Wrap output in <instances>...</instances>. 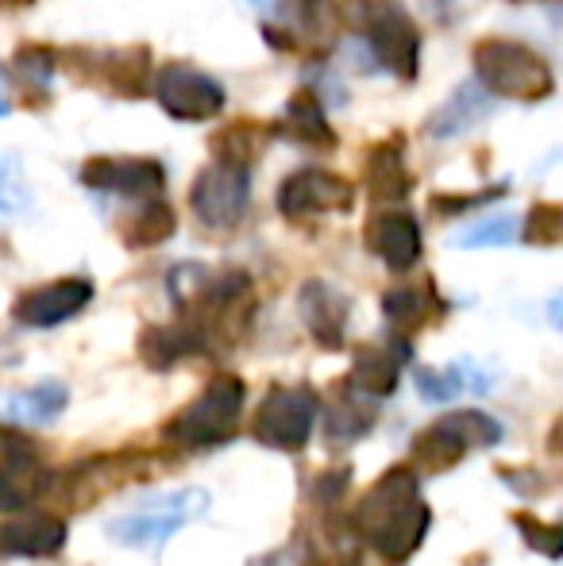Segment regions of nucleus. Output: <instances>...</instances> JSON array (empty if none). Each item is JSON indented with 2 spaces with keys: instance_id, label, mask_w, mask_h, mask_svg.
Masks as SVG:
<instances>
[{
  "instance_id": "39448f33",
  "label": "nucleus",
  "mask_w": 563,
  "mask_h": 566,
  "mask_svg": "<svg viewBox=\"0 0 563 566\" xmlns=\"http://www.w3.org/2000/svg\"><path fill=\"white\" fill-rule=\"evenodd\" d=\"M502 443V424L479 409H459L448 417H436L425 424L409 443V467L417 474H448L451 467L467 459L471 451Z\"/></svg>"
},
{
  "instance_id": "4be33fe9",
  "label": "nucleus",
  "mask_w": 563,
  "mask_h": 566,
  "mask_svg": "<svg viewBox=\"0 0 563 566\" xmlns=\"http://www.w3.org/2000/svg\"><path fill=\"white\" fill-rule=\"evenodd\" d=\"M59 74V51L46 43H23L15 46L12 62H8V82L20 90L28 108L51 105V82Z\"/></svg>"
},
{
  "instance_id": "58836bf2",
  "label": "nucleus",
  "mask_w": 563,
  "mask_h": 566,
  "mask_svg": "<svg viewBox=\"0 0 563 566\" xmlns=\"http://www.w3.org/2000/svg\"><path fill=\"white\" fill-rule=\"evenodd\" d=\"M544 4H556V0H544Z\"/></svg>"
},
{
  "instance_id": "ddd939ff",
  "label": "nucleus",
  "mask_w": 563,
  "mask_h": 566,
  "mask_svg": "<svg viewBox=\"0 0 563 566\" xmlns=\"http://www.w3.org/2000/svg\"><path fill=\"white\" fill-rule=\"evenodd\" d=\"M51 482L43 448L20 428L0 424V513L31 505Z\"/></svg>"
},
{
  "instance_id": "bb28decb",
  "label": "nucleus",
  "mask_w": 563,
  "mask_h": 566,
  "mask_svg": "<svg viewBox=\"0 0 563 566\" xmlns=\"http://www.w3.org/2000/svg\"><path fill=\"white\" fill-rule=\"evenodd\" d=\"M487 113H490V93L482 90L479 82L475 85L467 82L451 93L448 105H444L440 113H432V119H428V135H432V139H456V135H463L467 127H475Z\"/></svg>"
},
{
  "instance_id": "0eeeda50",
  "label": "nucleus",
  "mask_w": 563,
  "mask_h": 566,
  "mask_svg": "<svg viewBox=\"0 0 563 566\" xmlns=\"http://www.w3.org/2000/svg\"><path fill=\"white\" fill-rule=\"evenodd\" d=\"M59 66H66L82 85L105 90L121 101H139L150 90L155 77V59L147 46H70L66 54H59Z\"/></svg>"
},
{
  "instance_id": "c85d7f7f",
  "label": "nucleus",
  "mask_w": 563,
  "mask_h": 566,
  "mask_svg": "<svg viewBox=\"0 0 563 566\" xmlns=\"http://www.w3.org/2000/svg\"><path fill=\"white\" fill-rule=\"evenodd\" d=\"M70 394L62 381H39V386L23 389L20 397L12 401V412H20L23 420H39V424H46V420L62 417V409H66Z\"/></svg>"
},
{
  "instance_id": "1a4fd4ad",
  "label": "nucleus",
  "mask_w": 563,
  "mask_h": 566,
  "mask_svg": "<svg viewBox=\"0 0 563 566\" xmlns=\"http://www.w3.org/2000/svg\"><path fill=\"white\" fill-rule=\"evenodd\" d=\"M251 205V170L232 163H212L194 178L189 209L209 231H236Z\"/></svg>"
},
{
  "instance_id": "9d476101",
  "label": "nucleus",
  "mask_w": 563,
  "mask_h": 566,
  "mask_svg": "<svg viewBox=\"0 0 563 566\" xmlns=\"http://www.w3.org/2000/svg\"><path fill=\"white\" fill-rule=\"evenodd\" d=\"M150 90H155V101L170 119L178 124H205V119H217L225 113V85L217 77L201 74L189 62H166L155 77H150Z\"/></svg>"
},
{
  "instance_id": "f8f14e48",
  "label": "nucleus",
  "mask_w": 563,
  "mask_h": 566,
  "mask_svg": "<svg viewBox=\"0 0 563 566\" xmlns=\"http://www.w3.org/2000/svg\"><path fill=\"white\" fill-rule=\"evenodd\" d=\"M209 509V493L205 490H178L166 493L163 501L139 509V513H128L121 521L108 524V536L124 547H163L174 532H181L189 521Z\"/></svg>"
},
{
  "instance_id": "e433bc0d",
  "label": "nucleus",
  "mask_w": 563,
  "mask_h": 566,
  "mask_svg": "<svg viewBox=\"0 0 563 566\" xmlns=\"http://www.w3.org/2000/svg\"><path fill=\"white\" fill-rule=\"evenodd\" d=\"M31 0H0V8H28Z\"/></svg>"
},
{
  "instance_id": "4c0bfd02",
  "label": "nucleus",
  "mask_w": 563,
  "mask_h": 566,
  "mask_svg": "<svg viewBox=\"0 0 563 566\" xmlns=\"http://www.w3.org/2000/svg\"><path fill=\"white\" fill-rule=\"evenodd\" d=\"M8 113V97H4V85H0V116Z\"/></svg>"
},
{
  "instance_id": "7ed1b4c3",
  "label": "nucleus",
  "mask_w": 563,
  "mask_h": 566,
  "mask_svg": "<svg viewBox=\"0 0 563 566\" xmlns=\"http://www.w3.org/2000/svg\"><path fill=\"white\" fill-rule=\"evenodd\" d=\"M475 82L502 101H521V105H541L556 93V74L552 62L536 46L521 39L487 35L471 46Z\"/></svg>"
},
{
  "instance_id": "6e6552de",
  "label": "nucleus",
  "mask_w": 563,
  "mask_h": 566,
  "mask_svg": "<svg viewBox=\"0 0 563 566\" xmlns=\"http://www.w3.org/2000/svg\"><path fill=\"white\" fill-rule=\"evenodd\" d=\"M359 23L378 66L398 82H417V74H421V28L414 15L394 0H371Z\"/></svg>"
},
{
  "instance_id": "72a5a7b5",
  "label": "nucleus",
  "mask_w": 563,
  "mask_h": 566,
  "mask_svg": "<svg viewBox=\"0 0 563 566\" xmlns=\"http://www.w3.org/2000/svg\"><path fill=\"white\" fill-rule=\"evenodd\" d=\"M505 193V186H494V189H487V193H459V197H432V212L436 217H456V212H463V209H479V205H487V201H494V197H502Z\"/></svg>"
},
{
  "instance_id": "c9c22d12",
  "label": "nucleus",
  "mask_w": 563,
  "mask_h": 566,
  "mask_svg": "<svg viewBox=\"0 0 563 566\" xmlns=\"http://www.w3.org/2000/svg\"><path fill=\"white\" fill-rule=\"evenodd\" d=\"M28 201V189H23V178H20V166L15 163H4L0 166V212H12Z\"/></svg>"
},
{
  "instance_id": "5701e85b",
  "label": "nucleus",
  "mask_w": 563,
  "mask_h": 566,
  "mask_svg": "<svg viewBox=\"0 0 563 566\" xmlns=\"http://www.w3.org/2000/svg\"><path fill=\"white\" fill-rule=\"evenodd\" d=\"M282 135L293 139L298 147H309V150H336V127L329 124L324 116V105L316 101V93L309 90H298L290 97L282 113Z\"/></svg>"
},
{
  "instance_id": "412c9836",
  "label": "nucleus",
  "mask_w": 563,
  "mask_h": 566,
  "mask_svg": "<svg viewBox=\"0 0 563 566\" xmlns=\"http://www.w3.org/2000/svg\"><path fill=\"white\" fill-rule=\"evenodd\" d=\"M139 358L147 370H174V366H181L186 358L194 355H209V347H205L201 332L194 328V324L186 321H174V324H147V328L139 332V343H136Z\"/></svg>"
},
{
  "instance_id": "a878e982",
  "label": "nucleus",
  "mask_w": 563,
  "mask_h": 566,
  "mask_svg": "<svg viewBox=\"0 0 563 566\" xmlns=\"http://www.w3.org/2000/svg\"><path fill=\"white\" fill-rule=\"evenodd\" d=\"M378 420V401L367 394H359L355 386L340 381V394L332 401L329 417H324V432L336 443H355L359 436H367Z\"/></svg>"
},
{
  "instance_id": "7c9ffc66",
  "label": "nucleus",
  "mask_w": 563,
  "mask_h": 566,
  "mask_svg": "<svg viewBox=\"0 0 563 566\" xmlns=\"http://www.w3.org/2000/svg\"><path fill=\"white\" fill-rule=\"evenodd\" d=\"M513 528L525 536V544L533 547V552L549 555L552 563L563 555V528L556 521H541V516H533V513H513Z\"/></svg>"
},
{
  "instance_id": "aec40b11",
  "label": "nucleus",
  "mask_w": 563,
  "mask_h": 566,
  "mask_svg": "<svg viewBox=\"0 0 563 566\" xmlns=\"http://www.w3.org/2000/svg\"><path fill=\"white\" fill-rule=\"evenodd\" d=\"M363 181H367L371 197L383 205H398L414 193V170L406 163V135H390L367 147L363 158Z\"/></svg>"
},
{
  "instance_id": "6ab92c4d",
  "label": "nucleus",
  "mask_w": 563,
  "mask_h": 566,
  "mask_svg": "<svg viewBox=\"0 0 563 566\" xmlns=\"http://www.w3.org/2000/svg\"><path fill=\"white\" fill-rule=\"evenodd\" d=\"M409 339L394 336L390 347H378V343H359L352 350V374H347V386H355L359 394L386 401V397L398 389L402 381V363L409 358Z\"/></svg>"
},
{
  "instance_id": "a211bd4d",
  "label": "nucleus",
  "mask_w": 563,
  "mask_h": 566,
  "mask_svg": "<svg viewBox=\"0 0 563 566\" xmlns=\"http://www.w3.org/2000/svg\"><path fill=\"white\" fill-rule=\"evenodd\" d=\"M66 539V521L54 513L0 516V559H54Z\"/></svg>"
},
{
  "instance_id": "473e14b6",
  "label": "nucleus",
  "mask_w": 563,
  "mask_h": 566,
  "mask_svg": "<svg viewBox=\"0 0 563 566\" xmlns=\"http://www.w3.org/2000/svg\"><path fill=\"white\" fill-rule=\"evenodd\" d=\"M498 478H502L510 490H518L521 497H544V493H549L541 470H533V467H498Z\"/></svg>"
},
{
  "instance_id": "cd10ccee",
  "label": "nucleus",
  "mask_w": 563,
  "mask_h": 566,
  "mask_svg": "<svg viewBox=\"0 0 563 566\" xmlns=\"http://www.w3.org/2000/svg\"><path fill=\"white\" fill-rule=\"evenodd\" d=\"M178 231V217L163 197H147L132 217H124L121 224V243L128 251H150V247H163L166 239Z\"/></svg>"
},
{
  "instance_id": "b1692460",
  "label": "nucleus",
  "mask_w": 563,
  "mask_h": 566,
  "mask_svg": "<svg viewBox=\"0 0 563 566\" xmlns=\"http://www.w3.org/2000/svg\"><path fill=\"white\" fill-rule=\"evenodd\" d=\"M274 127L259 124V119H232L220 132L209 135V150L217 163H232V166H256L263 158V150L271 147Z\"/></svg>"
},
{
  "instance_id": "f3484780",
  "label": "nucleus",
  "mask_w": 563,
  "mask_h": 566,
  "mask_svg": "<svg viewBox=\"0 0 563 566\" xmlns=\"http://www.w3.org/2000/svg\"><path fill=\"white\" fill-rule=\"evenodd\" d=\"M298 313L309 328L316 347L340 350L347 343V321H352V301L324 277H309L298 290Z\"/></svg>"
},
{
  "instance_id": "f257e3e1",
  "label": "nucleus",
  "mask_w": 563,
  "mask_h": 566,
  "mask_svg": "<svg viewBox=\"0 0 563 566\" xmlns=\"http://www.w3.org/2000/svg\"><path fill=\"white\" fill-rule=\"evenodd\" d=\"M428 524L432 513L421 497V474L409 462L383 470L352 509V532L390 566L414 559L428 536Z\"/></svg>"
},
{
  "instance_id": "4468645a",
  "label": "nucleus",
  "mask_w": 563,
  "mask_h": 566,
  "mask_svg": "<svg viewBox=\"0 0 563 566\" xmlns=\"http://www.w3.org/2000/svg\"><path fill=\"white\" fill-rule=\"evenodd\" d=\"M85 189L93 193H116V197H163L166 189V166L158 158H121V155H93L77 170Z\"/></svg>"
},
{
  "instance_id": "2f4dec72",
  "label": "nucleus",
  "mask_w": 563,
  "mask_h": 566,
  "mask_svg": "<svg viewBox=\"0 0 563 566\" xmlns=\"http://www.w3.org/2000/svg\"><path fill=\"white\" fill-rule=\"evenodd\" d=\"M510 239H518V220L494 217V220H482V224L467 228L456 243L459 247H498V243H510Z\"/></svg>"
},
{
  "instance_id": "9b49d317",
  "label": "nucleus",
  "mask_w": 563,
  "mask_h": 566,
  "mask_svg": "<svg viewBox=\"0 0 563 566\" xmlns=\"http://www.w3.org/2000/svg\"><path fill=\"white\" fill-rule=\"evenodd\" d=\"M274 205L285 220L301 224V220L316 217H340V212L355 209V186L336 170H321V166H301L290 178L279 181Z\"/></svg>"
},
{
  "instance_id": "dca6fc26",
  "label": "nucleus",
  "mask_w": 563,
  "mask_h": 566,
  "mask_svg": "<svg viewBox=\"0 0 563 566\" xmlns=\"http://www.w3.org/2000/svg\"><path fill=\"white\" fill-rule=\"evenodd\" d=\"M363 243L375 259H383L386 270L394 274H409V270L421 262L425 239H421V224H417L414 212L402 209H386L375 212L363 228Z\"/></svg>"
},
{
  "instance_id": "f03ea898",
  "label": "nucleus",
  "mask_w": 563,
  "mask_h": 566,
  "mask_svg": "<svg viewBox=\"0 0 563 566\" xmlns=\"http://www.w3.org/2000/svg\"><path fill=\"white\" fill-rule=\"evenodd\" d=\"M170 297L181 313L178 321L194 324L209 350L240 343L259 305L248 270L212 274L205 266H178L170 274Z\"/></svg>"
},
{
  "instance_id": "393cba45",
  "label": "nucleus",
  "mask_w": 563,
  "mask_h": 566,
  "mask_svg": "<svg viewBox=\"0 0 563 566\" xmlns=\"http://www.w3.org/2000/svg\"><path fill=\"white\" fill-rule=\"evenodd\" d=\"M440 297L432 285H394L383 297V313L390 321L394 336L409 339L414 332H421L436 313H440Z\"/></svg>"
},
{
  "instance_id": "20e7f679",
  "label": "nucleus",
  "mask_w": 563,
  "mask_h": 566,
  "mask_svg": "<svg viewBox=\"0 0 563 566\" xmlns=\"http://www.w3.org/2000/svg\"><path fill=\"white\" fill-rule=\"evenodd\" d=\"M243 405H248V386L236 374H217L205 381V389L186 401L170 420L163 424V440L181 451H205L220 448L240 432Z\"/></svg>"
},
{
  "instance_id": "2eb2a0df",
  "label": "nucleus",
  "mask_w": 563,
  "mask_h": 566,
  "mask_svg": "<svg viewBox=\"0 0 563 566\" xmlns=\"http://www.w3.org/2000/svg\"><path fill=\"white\" fill-rule=\"evenodd\" d=\"M90 301H93L90 277L82 274L54 277V282H43L35 290H23L12 305V316L23 328H59V324L74 321Z\"/></svg>"
},
{
  "instance_id": "c756f323",
  "label": "nucleus",
  "mask_w": 563,
  "mask_h": 566,
  "mask_svg": "<svg viewBox=\"0 0 563 566\" xmlns=\"http://www.w3.org/2000/svg\"><path fill=\"white\" fill-rule=\"evenodd\" d=\"M521 239L529 247H556L563 239V209L556 201H536L529 209L525 224H521Z\"/></svg>"
},
{
  "instance_id": "423d86ee",
  "label": "nucleus",
  "mask_w": 563,
  "mask_h": 566,
  "mask_svg": "<svg viewBox=\"0 0 563 566\" xmlns=\"http://www.w3.org/2000/svg\"><path fill=\"white\" fill-rule=\"evenodd\" d=\"M321 420V397L309 386H271L251 417V440L259 448L298 454L309 448Z\"/></svg>"
},
{
  "instance_id": "f704fd0d",
  "label": "nucleus",
  "mask_w": 563,
  "mask_h": 566,
  "mask_svg": "<svg viewBox=\"0 0 563 566\" xmlns=\"http://www.w3.org/2000/svg\"><path fill=\"white\" fill-rule=\"evenodd\" d=\"M417 386H421V394L428 397V401H448V397H456L459 389H463V378H459L456 370H448V374L421 370L417 374Z\"/></svg>"
}]
</instances>
